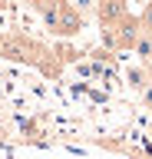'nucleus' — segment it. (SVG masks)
Returning <instances> with one entry per match:
<instances>
[{
	"label": "nucleus",
	"instance_id": "obj_3",
	"mask_svg": "<svg viewBox=\"0 0 152 159\" xmlns=\"http://www.w3.org/2000/svg\"><path fill=\"white\" fill-rule=\"evenodd\" d=\"M83 23H86V17H83L80 10L73 7L70 0H60V17H56V37H76L83 30Z\"/></svg>",
	"mask_w": 152,
	"mask_h": 159
},
{
	"label": "nucleus",
	"instance_id": "obj_6",
	"mask_svg": "<svg viewBox=\"0 0 152 159\" xmlns=\"http://www.w3.org/2000/svg\"><path fill=\"white\" fill-rule=\"evenodd\" d=\"M139 23H142V30H152V0L142 7V13H139Z\"/></svg>",
	"mask_w": 152,
	"mask_h": 159
},
{
	"label": "nucleus",
	"instance_id": "obj_8",
	"mask_svg": "<svg viewBox=\"0 0 152 159\" xmlns=\"http://www.w3.org/2000/svg\"><path fill=\"white\" fill-rule=\"evenodd\" d=\"M142 99H145V106L152 109V83H149V86H145V89H142Z\"/></svg>",
	"mask_w": 152,
	"mask_h": 159
},
{
	"label": "nucleus",
	"instance_id": "obj_7",
	"mask_svg": "<svg viewBox=\"0 0 152 159\" xmlns=\"http://www.w3.org/2000/svg\"><path fill=\"white\" fill-rule=\"evenodd\" d=\"M70 3L80 10V13H89V10H96V0H70Z\"/></svg>",
	"mask_w": 152,
	"mask_h": 159
},
{
	"label": "nucleus",
	"instance_id": "obj_2",
	"mask_svg": "<svg viewBox=\"0 0 152 159\" xmlns=\"http://www.w3.org/2000/svg\"><path fill=\"white\" fill-rule=\"evenodd\" d=\"M0 53L7 60H23V63H37V53H43L33 40H27V37H10V40H3V47H0Z\"/></svg>",
	"mask_w": 152,
	"mask_h": 159
},
{
	"label": "nucleus",
	"instance_id": "obj_1",
	"mask_svg": "<svg viewBox=\"0 0 152 159\" xmlns=\"http://www.w3.org/2000/svg\"><path fill=\"white\" fill-rule=\"evenodd\" d=\"M139 33H142V23H139V17H132V13H126V17H122L119 23H112V27H102V40H106L109 50H132L136 40H139Z\"/></svg>",
	"mask_w": 152,
	"mask_h": 159
},
{
	"label": "nucleus",
	"instance_id": "obj_4",
	"mask_svg": "<svg viewBox=\"0 0 152 159\" xmlns=\"http://www.w3.org/2000/svg\"><path fill=\"white\" fill-rule=\"evenodd\" d=\"M126 13H129L126 0H96V17H99L102 27H112V23H119Z\"/></svg>",
	"mask_w": 152,
	"mask_h": 159
},
{
	"label": "nucleus",
	"instance_id": "obj_5",
	"mask_svg": "<svg viewBox=\"0 0 152 159\" xmlns=\"http://www.w3.org/2000/svg\"><path fill=\"white\" fill-rule=\"evenodd\" d=\"M132 50H136V57L142 60V66H149V63H152V30H142Z\"/></svg>",
	"mask_w": 152,
	"mask_h": 159
}]
</instances>
